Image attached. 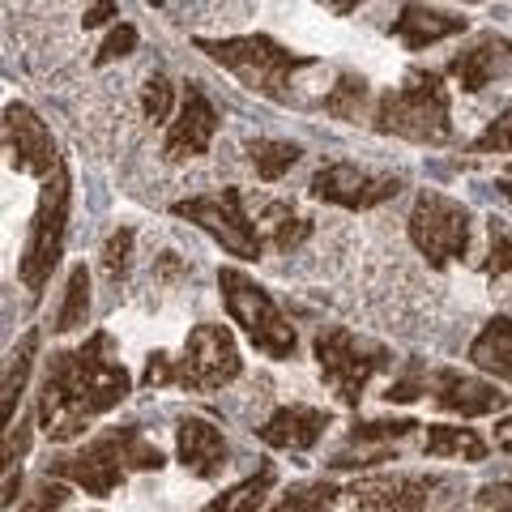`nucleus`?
Segmentation results:
<instances>
[{
  "instance_id": "obj_1",
  "label": "nucleus",
  "mask_w": 512,
  "mask_h": 512,
  "mask_svg": "<svg viewBox=\"0 0 512 512\" xmlns=\"http://www.w3.org/2000/svg\"><path fill=\"white\" fill-rule=\"evenodd\" d=\"M128 389H133V376L116 359L111 333H94L77 350L52 355L39 389V423L47 440H77L99 414L116 410Z\"/></svg>"
},
{
  "instance_id": "obj_2",
  "label": "nucleus",
  "mask_w": 512,
  "mask_h": 512,
  "mask_svg": "<svg viewBox=\"0 0 512 512\" xmlns=\"http://www.w3.org/2000/svg\"><path fill=\"white\" fill-rule=\"evenodd\" d=\"M137 470H163V453H158V444L146 440V431L137 423L128 427H111L103 431L99 440H90L82 453H69V457H56L52 466H47V478H69L82 491L90 495H111L128 474Z\"/></svg>"
},
{
  "instance_id": "obj_3",
  "label": "nucleus",
  "mask_w": 512,
  "mask_h": 512,
  "mask_svg": "<svg viewBox=\"0 0 512 512\" xmlns=\"http://www.w3.org/2000/svg\"><path fill=\"white\" fill-rule=\"evenodd\" d=\"M376 128L419 146H444L453 137V120H448V86L440 73L414 69L397 90H389L376 103Z\"/></svg>"
},
{
  "instance_id": "obj_4",
  "label": "nucleus",
  "mask_w": 512,
  "mask_h": 512,
  "mask_svg": "<svg viewBox=\"0 0 512 512\" xmlns=\"http://www.w3.org/2000/svg\"><path fill=\"white\" fill-rule=\"evenodd\" d=\"M197 47L222 69H231L248 90L265 94L274 103L291 99V77L299 69H312L308 56L286 52L278 39L269 35H235V39H197Z\"/></svg>"
},
{
  "instance_id": "obj_5",
  "label": "nucleus",
  "mask_w": 512,
  "mask_h": 512,
  "mask_svg": "<svg viewBox=\"0 0 512 512\" xmlns=\"http://www.w3.org/2000/svg\"><path fill=\"white\" fill-rule=\"evenodd\" d=\"M218 291L222 303L239 329L248 333V342L269 359H291L295 355V325L278 312V303L269 299L265 286H256L244 269H218Z\"/></svg>"
},
{
  "instance_id": "obj_6",
  "label": "nucleus",
  "mask_w": 512,
  "mask_h": 512,
  "mask_svg": "<svg viewBox=\"0 0 512 512\" xmlns=\"http://www.w3.org/2000/svg\"><path fill=\"white\" fill-rule=\"evenodd\" d=\"M69 201H73L69 171L56 167L39 192L35 218H30V235H26V248H22V265H18L30 295H39L43 286L52 282V269L64 252V231H69Z\"/></svg>"
},
{
  "instance_id": "obj_7",
  "label": "nucleus",
  "mask_w": 512,
  "mask_h": 512,
  "mask_svg": "<svg viewBox=\"0 0 512 512\" xmlns=\"http://www.w3.org/2000/svg\"><path fill=\"white\" fill-rule=\"evenodd\" d=\"M316 363H320L325 384L338 393V402L359 406L367 380L389 367V350L372 338H359V333L333 325V329L316 333Z\"/></svg>"
},
{
  "instance_id": "obj_8",
  "label": "nucleus",
  "mask_w": 512,
  "mask_h": 512,
  "mask_svg": "<svg viewBox=\"0 0 512 512\" xmlns=\"http://www.w3.org/2000/svg\"><path fill=\"white\" fill-rule=\"evenodd\" d=\"M410 244L436 269H444L470 248V210L444 192H419L410 210Z\"/></svg>"
},
{
  "instance_id": "obj_9",
  "label": "nucleus",
  "mask_w": 512,
  "mask_h": 512,
  "mask_svg": "<svg viewBox=\"0 0 512 512\" xmlns=\"http://www.w3.org/2000/svg\"><path fill=\"white\" fill-rule=\"evenodd\" d=\"M175 218H188L192 227L210 231L222 248L239 261H256L261 256V235L244 214V192L239 188H222L210 197H192V201H175Z\"/></svg>"
},
{
  "instance_id": "obj_10",
  "label": "nucleus",
  "mask_w": 512,
  "mask_h": 512,
  "mask_svg": "<svg viewBox=\"0 0 512 512\" xmlns=\"http://www.w3.org/2000/svg\"><path fill=\"white\" fill-rule=\"evenodd\" d=\"M239 372H244V359H239V346L227 325H197L184 342V359H175V384L197 393L222 389Z\"/></svg>"
},
{
  "instance_id": "obj_11",
  "label": "nucleus",
  "mask_w": 512,
  "mask_h": 512,
  "mask_svg": "<svg viewBox=\"0 0 512 512\" xmlns=\"http://www.w3.org/2000/svg\"><path fill=\"white\" fill-rule=\"evenodd\" d=\"M397 192H402V175H380L350 163H329L312 175V197L342 205V210H372V205L397 197Z\"/></svg>"
},
{
  "instance_id": "obj_12",
  "label": "nucleus",
  "mask_w": 512,
  "mask_h": 512,
  "mask_svg": "<svg viewBox=\"0 0 512 512\" xmlns=\"http://www.w3.org/2000/svg\"><path fill=\"white\" fill-rule=\"evenodd\" d=\"M444 478H423V474H380L355 483L350 495V512H431Z\"/></svg>"
},
{
  "instance_id": "obj_13",
  "label": "nucleus",
  "mask_w": 512,
  "mask_h": 512,
  "mask_svg": "<svg viewBox=\"0 0 512 512\" xmlns=\"http://www.w3.org/2000/svg\"><path fill=\"white\" fill-rule=\"evenodd\" d=\"M5 150H9V163L22 175H52L60 167L52 133H47V124L26 103L5 107Z\"/></svg>"
},
{
  "instance_id": "obj_14",
  "label": "nucleus",
  "mask_w": 512,
  "mask_h": 512,
  "mask_svg": "<svg viewBox=\"0 0 512 512\" xmlns=\"http://www.w3.org/2000/svg\"><path fill=\"white\" fill-rule=\"evenodd\" d=\"M214 133H218L214 103L201 94V86H188L184 103H180V116L171 120V133H167V158L171 163H184V158L210 154Z\"/></svg>"
},
{
  "instance_id": "obj_15",
  "label": "nucleus",
  "mask_w": 512,
  "mask_h": 512,
  "mask_svg": "<svg viewBox=\"0 0 512 512\" xmlns=\"http://www.w3.org/2000/svg\"><path fill=\"white\" fill-rule=\"evenodd\" d=\"M431 397H436L440 410L461 414V419H478V414H491L504 406V393H495V384L461 376L453 367H440V372L431 376Z\"/></svg>"
},
{
  "instance_id": "obj_16",
  "label": "nucleus",
  "mask_w": 512,
  "mask_h": 512,
  "mask_svg": "<svg viewBox=\"0 0 512 512\" xmlns=\"http://www.w3.org/2000/svg\"><path fill=\"white\" fill-rule=\"evenodd\" d=\"M508 73H512V43L495 39V35L474 39L466 52L453 60V77H457V86L466 94L487 90L495 77H508Z\"/></svg>"
},
{
  "instance_id": "obj_17",
  "label": "nucleus",
  "mask_w": 512,
  "mask_h": 512,
  "mask_svg": "<svg viewBox=\"0 0 512 512\" xmlns=\"http://www.w3.org/2000/svg\"><path fill=\"white\" fill-rule=\"evenodd\" d=\"M175 453H180V466L192 478H214L222 466H227V440H222V431L205 419H180Z\"/></svg>"
},
{
  "instance_id": "obj_18",
  "label": "nucleus",
  "mask_w": 512,
  "mask_h": 512,
  "mask_svg": "<svg viewBox=\"0 0 512 512\" xmlns=\"http://www.w3.org/2000/svg\"><path fill=\"white\" fill-rule=\"evenodd\" d=\"M325 427H329L325 410L282 406V410L269 414L261 427H256V436H261L269 448H291V453H303V448H312L320 436H325Z\"/></svg>"
},
{
  "instance_id": "obj_19",
  "label": "nucleus",
  "mask_w": 512,
  "mask_h": 512,
  "mask_svg": "<svg viewBox=\"0 0 512 512\" xmlns=\"http://www.w3.org/2000/svg\"><path fill=\"white\" fill-rule=\"evenodd\" d=\"M393 30H397V39H402L410 52H423V47L440 43V39H448V35H461V30H466V18H461V13H448V9L402 5Z\"/></svg>"
},
{
  "instance_id": "obj_20",
  "label": "nucleus",
  "mask_w": 512,
  "mask_h": 512,
  "mask_svg": "<svg viewBox=\"0 0 512 512\" xmlns=\"http://www.w3.org/2000/svg\"><path fill=\"white\" fill-rule=\"evenodd\" d=\"M474 367H483L495 380H512V320L508 316H491L487 329L474 338L470 346Z\"/></svg>"
},
{
  "instance_id": "obj_21",
  "label": "nucleus",
  "mask_w": 512,
  "mask_h": 512,
  "mask_svg": "<svg viewBox=\"0 0 512 512\" xmlns=\"http://www.w3.org/2000/svg\"><path fill=\"white\" fill-rule=\"evenodd\" d=\"M274 466H261L252 478H244V483H235L231 491H222L218 500H210L201 512H256L265 504V495H269V487H274Z\"/></svg>"
},
{
  "instance_id": "obj_22",
  "label": "nucleus",
  "mask_w": 512,
  "mask_h": 512,
  "mask_svg": "<svg viewBox=\"0 0 512 512\" xmlns=\"http://www.w3.org/2000/svg\"><path fill=\"white\" fill-rule=\"evenodd\" d=\"M427 457H457V461H483L487 444L470 427H431L427 431Z\"/></svg>"
},
{
  "instance_id": "obj_23",
  "label": "nucleus",
  "mask_w": 512,
  "mask_h": 512,
  "mask_svg": "<svg viewBox=\"0 0 512 512\" xmlns=\"http://www.w3.org/2000/svg\"><path fill=\"white\" fill-rule=\"evenodd\" d=\"M299 146L295 141H274V137H261V141H248V158L261 180H282L286 171L299 163Z\"/></svg>"
},
{
  "instance_id": "obj_24",
  "label": "nucleus",
  "mask_w": 512,
  "mask_h": 512,
  "mask_svg": "<svg viewBox=\"0 0 512 512\" xmlns=\"http://www.w3.org/2000/svg\"><path fill=\"white\" fill-rule=\"evenodd\" d=\"M90 316V269L86 265H73L69 269V286H64V303L56 312V329L60 333H73L82 329Z\"/></svg>"
},
{
  "instance_id": "obj_25",
  "label": "nucleus",
  "mask_w": 512,
  "mask_h": 512,
  "mask_svg": "<svg viewBox=\"0 0 512 512\" xmlns=\"http://www.w3.org/2000/svg\"><path fill=\"white\" fill-rule=\"evenodd\" d=\"M35 346L39 338L26 333L22 346L9 355V372H5V393H0V410H5V427H13V410H18V397L26 389V376H30V363H35Z\"/></svg>"
},
{
  "instance_id": "obj_26",
  "label": "nucleus",
  "mask_w": 512,
  "mask_h": 512,
  "mask_svg": "<svg viewBox=\"0 0 512 512\" xmlns=\"http://www.w3.org/2000/svg\"><path fill=\"white\" fill-rule=\"evenodd\" d=\"M265 231H269V239H274V248L291 252V248H299L303 239L312 235V222H303L291 205L274 201V205H265Z\"/></svg>"
},
{
  "instance_id": "obj_27",
  "label": "nucleus",
  "mask_w": 512,
  "mask_h": 512,
  "mask_svg": "<svg viewBox=\"0 0 512 512\" xmlns=\"http://www.w3.org/2000/svg\"><path fill=\"white\" fill-rule=\"evenodd\" d=\"M338 495L342 491L333 483H303L291 495H282V500L269 512H333V508H338Z\"/></svg>"
},
{
  "instance_id": "obj_28",
  "label": "nucleus",
  "mask_w": 512,
  "mask_h": 512,
  "mask_svg": "<svg viewBox=\"0 0 512 512\" xmlns=\"http://www.w3.org/2000/svg\"><path fill=\"white\" fill-rule=\"evenodd\" d=\"M363 107H367V82H363V77H355V73H342L338 86L329 90L325 111H329V116H338V120H359Z\"/></svg>"
},
{
  "instance_id": "obj_29",
  "label": "nucleus",
  "mask_w": 512,
  "mask_h": 512,
  "mask_svg": "<svg viewBox=\"0 0 512 512\" xmlns=\"http://www.w3.org/2000/svg\"><path fill=\"white\" fill-rule=\"evenodd\" d=\"M171 103H175V86L167 82L163 73H150L146 77V90H141V111L150 120H167L171 116Z\"/></svg>"
},
{
  "instance_id": "obj_30",
  "label": "nucleus",
  "mask_w": 512,
  "mask_h": 512,
  "mask_svg": "<svg viewBox=\"0 0 512 512\" xmlns=\"http://www.w3.org/2000/svg\"><path fill=\"white\" fill-rule=\"evenodd\" d=\"M414 427H419V423H410V419H376V423H355V427H350V440H355V444L402 440V436H410Z\"/></svg>"
},
{
  "instance_id": "obj_31",
  "label": "nucleus",
  "mask_w": 512,
  "mask_h": 512,
  "mask_svg": "<svg viewBox=\"0 0 512 512\" xmlns=\"http://www.w3.org/2000/svg\"><path fill=\"white\" fill-rule=\"evenodd\" d=\"M128 256H133V231H128V227L111 231V235H107V244H103V269H107V278H111V282L124 278Z\"/></svg>"
},
{
  "instance_id": "obj_32",
  "label": "nucleus",
  "mask_w": 512,
  "mask_h": 512,
  "mask_svg": "<svg viewBox=\"0 0 512 512\" xmlns=\"http://www.w3.org/2000/svg\"><path fill=\"white\" fill-rule=\"evenodd\" d=\"M500 154V150H512V103L500 111V120L487 124V133L474 141V154Z\"/></svg>"
},
{
  "instance_id": "obj_33",
  "label": "nucleus",
  "mask_w": 512,
  "mask_h": 512,
  "mask_svg": "<svg viewBox=\"0 0 512 512\" xmlns=\"http://www.w3.org/2000/svg\"><path fill=\"white\" fill-rule=\"evenodd\" d=\"M512 269V231L504 222H491V256H487V274H508Z\"/></svg>"
},
{
  "instance_id": "obj_34",
  "label": "nucleus",
  "mask_w": 512,
  "mask_h": 512,
  "mask_svg": "<svg viewBox=\"0 0 512 512\" xmlns=\"http://www.w3.org/2000/svg\"><path fill=\"white\" fill-rule=\"evenodd\" d=\"M137 47V30L133 26H116L111 35L103 39V47H99V56H94V64H111V60H120V56H128Z\"/></svg>"
},
{
  "instance_id": "obj_35",
  "label": "nucleus",
  "mask_w": 512,
  "mask_h": 512,
  "mask_svg": "<svg viewBox=\"0 0 512 512\" xmlns=\"http://www.w3.org/2000/svg\"><path fill=\"white\" fill-rule=\"evenodd\" d=\"M478 512H512V478L478 491Z\"/></svg>"
},
{
  "instance_id": "obj_36",
  "label": "nucleus",
  "mask_w": 512,
  "mask_h": 512,
  "mask_svg": "<svg viewBox=\"0 0 512 512\" xmlns=\"http://www.w3.org/2000/svg\"><path fill=\"white\" fill-rule=\"evenodd\" d=\"M64 500H69V491L56 487L52 478H47V483L35 491V500H30L22 512H60V508H64Z\"/></svg>"
},
{
  "instance_id": "obj_37",
  "label": "nucleus",
  "mask_w": 512,
  "mask_h": 512,
  "mask_svg": "<svg viewBox=\"0 0 512 512\" xmlns=\"http://www.w3.org/2000/svg\"><path fill=\"white\" fill-rule=\"evenodd\" d=\"M150 384V389H158V384H175V359L163 355V350H154L150 363H146V376H141Z\"/></svg>"
},
{
  "instance_id": "obj_38",
  "label": "nucleus",
  "mask_w": 512,
  "mask_h": 512,
  "mask_svg": "<svg viewBox=\"0 0 512 512\" xmlns=\"http://www.w3.org/2000/svg\"><path fill=\"white\" fill-rule=\"evenodd\" d=\"M419 367H414V372L406 376V380H397L389 393H384V402H414V397H419Z\"/></svg>"
},
{
  "instance_id": "obj_39",
  "label": "nucleus",
  "mask_w": 512,
  "mask_h": 512,
  "mask_svg": "<svg viewBox=\"0 0 512 512\" xmlns=\"http://www.w3.org/2000/svg\"><path fill=\"white\" fill-rule=\"evenodd\" d=\"M26 423H18V431H9V440H5V466H13L22 453H26Z\"/></svg>"
},
{
  "instance_id": "obj_40",
  "label": "nucleus",
  "mask_w": 512,
  "mask_h": 512,
  "mask_svg": "<svg viewBox=\"0 0 512 512\" xmlns=\"http://www.w3.org/2000/svg\"><path fill=\"white\" fill-rule=\"evenodd\" d=\"M116 13H120L116 5H94V9H86V18H82V26H86V30H94V26H103L107 18H116Z\"/></svg>"
},
{
  "instance_id": "obj_41",
  "label": "nucleus",
  "mask_w": 512,
  "mask_h": 512,
  "mask_svg": "<svg viewBox=\"0 0 512 512\" xmlns=\"http://www.w3.org/2000/svg\"><path fill=\"white\" fill-rule=\"evenodd\" d=\"M495 448H504V453H512V414L504 423H495Z\"/></svg>"
},
{
  "instance_id": "obj_42",
  "label": "nucleus",
  "mask_w": 512,
  "mask_h": 512,
  "mask_svg": "<svg viewBox=\"0 0 512 512\" xmlns=\"http://www.w3.org/2000/svg\"><path fill=\"white\" fill-rule=\"evenodd\" d=\"M18 487H22V478L9 470V478H5V508H13V500H18Z\"/></svg>"
},
{
  "instance_id": "obj_43",
  "label": "nucleus",
  "mask_w": 512,
  "mask_h": 512,
  "mask_svg": "<svg viewBox=\"0 0 512 512\" xmlns=\"http://www.w3.org/2000/svg\"><path fill=\"white\" fill-rule=\"evenodd\" d=\"M500 192H504V197L512 201V180H500Z\"/></svg>"
}]
</instances>
